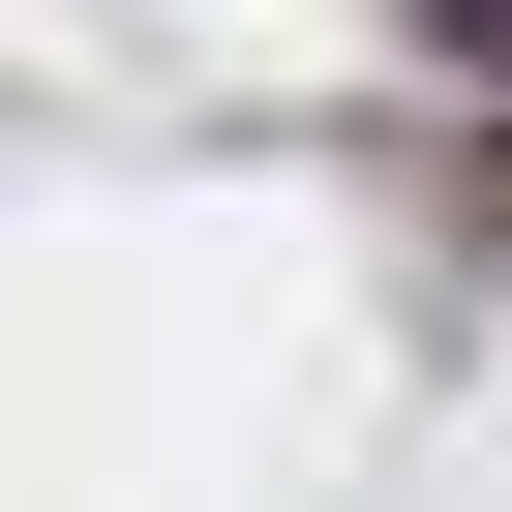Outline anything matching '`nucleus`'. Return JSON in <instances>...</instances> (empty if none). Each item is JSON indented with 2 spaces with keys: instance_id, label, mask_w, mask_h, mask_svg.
Wrapping results in <instances>:
<instances>
[{
  "instance_id": "nucleus-1",
  "label": "nucleus",
  "mask_w": 512,
  "mask_h": 512,
  "mask_svg": "<svg viewBox=\"0 0 512 512\" xmlns=\"http://www.w3.org/2000/svg\"><path fill=\"white\" fill-rule=\"evenodd\" d=\"M422 61H452V91H512V0H422Z\"/></svg>"
},
{
  "instance_id": "nucleus-2",
  "label": "nucleus",
  "mask_w": 512,
  "mask_h": 512,
  "mask_svg": "<svg viewBox=\"0 0 512 512\" xmlns=\"http://www.w3.org/2000/svg\"><path fill=\"white\" fill-rule=\"evenodd\" d=\"M482 211H512V181H482Z\"/></svg>"
}]
</instances>
